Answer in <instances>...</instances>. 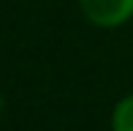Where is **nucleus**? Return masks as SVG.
I'll return each instance as SVG.
<instances>
[{
  "label": "nucleus",
  "instance_id": "nucleus-1",
  "mask_svg": "<svg viewBox=\"0 0 133 131\" xmlns=\"http://www.w3.org/2000/svg\"><path fill=\"white\" fill-rule=\"evenodd\" d=\"M82 14L98 27H117L133 16V0H79Z\"/></svg>",
  "mask_w": 133,
  "mask_h": 131
},
{
  "label": "nucleus",
  "instance_id": "nucleus-2",
  "mask_svg": "<svg viewBox=\"0 0 133 131\" xmlns=\"http://www.w3.org/2000/svg\"><path fill=\"white\" fill-rule=\"evenodd\" d=\"M111 128L114 131H133V96L122 98L117 104V109L111 115Z\"/></svg>",
  "mask_w": 133,
  "mask_h": 131
}]
</instances>
